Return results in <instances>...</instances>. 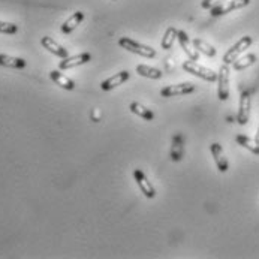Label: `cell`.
I'll return each mask as SVG.
<instances>
[{"mask_svg": "<svg viewBox=\"0 0 259 259\" xmlns=\"http://www.w3.org/2000/svg\"><path fill=\"white\" fill-rule=\"evenodd\" d=\"M253 44V39L250 36H243L237 44H234L226 53H225V56H223V63L225 65H231V63H234L237 59H238V56L240 54H243L250 45Z\"/></svg>", "mask_w": 259, "mask_h": 259, "instance_id": "obj_2", "label": "cell"}, {"mask_svg": "<svg viewBox=\"0 0 259 259\" xmlns=\"http://www.w3.org/2000/svg\"><path fill=\"white\" fill-rule=\"evenodd\" d=\"M82 20H84V12L76 11V12H74V14L62 24V32H63L65 35H69L71 32H74L75 29L81 24Z\"/></svg>", "mask_w": 259, "mask_h": 259, "instance_id": "obj_14", "label": "cell"}, {"mask_svg": "<svg viewBox=\"0 0 259 259\" xmlns=\"http://www.w3.org/2000/svg\"><path fill=\"white\" fill-rule=\"evenodd\" d=\"M118 45H120L123 50H127V51H131V53H134V54H138V56H143V57H146V59H153V57H156V51H154L151 47L144 45V44H140V42H137V40H134V39H131V37L127 36L120 37V39H118Z\"/></svg>", "mask_w": 259, "mask_h": 259, "instance_id": "obj_1", "label": "cell"}, {"mask_svg": "<svg viewBox=\"0 0 259 259\" xmlns=\"http://www.w3.org/2000/svg\"><path fill=\"white\" fill-rule=\"evenodd\" d=\"M210 150H211V154H213V157H214V162H216L218 169H219L221 172H226V171L229 169V162H228V159H226V156H225V153H223L222 146H221L219 143H213V144L210 146Z\"/></svg>", "mask_w": 259, "mask_h": 259, "instance_id": "obj_12", "label": "cell"}, {"mask_svg": "<svg viewBox=\"0 0 259 259\" xmlns=\"http://www.w3.org/2000/svg\"><path fill=\"white\" fill-rule=\"evenodd\" d=\"M250 110H252V98L249 92H243L240 96V105H238V114H237V121L244 126L247 124L250 118Z\"/></svg>", "mask_w": 259, "mask_h": 259, "instance_id": "obj_6", "label": "cell"}, {"mask_svg": "<svg viewBox=\"0 0 259 259\" xmlns=\"http://www.w3.org/2000/svg\"><path fill=\"white\" fill-rule=\"evenodd\" d=\"M137 72L141 75V76H146L150 79H159L162 78V71L160 69H156L153 66H147V65H138L137 66Z\"/></svg>", "mask_w": 259, "mask_h": 259, "instance_id": "obj_20", "label": "cell"}, {"mask_svg": "<svg viewBox=\"0 0 259 259\" xmlns=\"http://www.w3.org/2000/svg\"><path fill=\"white\" fill-rule=\"evenodd\" d=\"M90 60H92V54H90V53H81V54L72 56V57L63 59V62L59 63V69H62V71L72 69V68H76V66L85 65V63L90 62Z\"/></svg>", "mask_w": 259, "mask_h": 259, "instance_id": "obj_8", "label": "cell"}, {"mask_svg": "<svg viewBox=\"0 0 259 259\" xmlns=\"http://www.w3.org/2000/svg\"><path fill=\"white\" fill-rule=\"evenodd\" d=\"M177 35H179V30L176 27H168L166 32L163 33V37H162V48L163 50H169L174 45V42L177 39Z\"/></svg>", "mask_w": 259, "mask_h": 259, "instance_id": "obj_22", "label": "cell"}, {"mask_svg": "<svg viewBox=\"0 0 259 259\" xmlns=\"http://www.w3.org/2000/svg\"><path fill=\"white\" fill-rule=\"evenodd\" d=\"M235 141H237L241 147L249 150L250 153L259 154V144L256 143V140H252V138H249V137H246V135H237Z\"/></svg>", "mask_w": 259, "mask_h": 259, "instance_id": "obj_18", "label": "cell"}, {"mask_svg": "<svg viewBox=\"0 0 259 259\" xmlns=\"http://www.w3.org/2000/svg\"><path fill=\"white\" fill-rule=\"evenodd\" d=\"M112 2H114V0H112Z\"/></svg>", "mask_w": 259, "mask_h": 259, "instance_id": "obj_27", "label": "cell"}, {"mask_svg": "<svg viewBox=\"0 0 259 259\" xmlns=\"http://www.w3.org/2000/svg\"><path fill=\"white\" fill-rule=\"evenodd\" d=\"M50 78L59 85V87H62V89H65V90H74L75 89V82L71 79V78H68L66 75H63L60 71H51L50 72Z\"/></svg>", "mask_w": 259, "mask_h": 259, "instance_id": "obj_16", "label": "cell"}, {"mask_svg": "<svg viewBox=\"0 0 259 259\" xmlns=\"http://www.w3.org/2000/svg\"><path fill=\"white\" fill-rule=\"evenodd\" d=\"M177 39H179V44L182 47V50L187 54V57L193 62H198L199 59V53L196 51V48L193 47V44L190 42V37L186 35V32L183 30H179V35H177Z\"/></svg>", "mask_w": 259, "mask_h": 259, "instance_id": "obj_11", "label": "cell"}, {"mask_svg": "<svg viewBox=\"0 0 259 259\" xmlns=\"http://www.w3.org/2000/svg\"><path fill=\"white\" fill-rule=\"evenodd\" d=\"M134 177H135V182H137V185L138 187L141 189V192L144 193V196H147V198H154L156 196V190H154V187L153 185L148 182L147 176L141 171V169H135L134 171Z\"/></svg>", "mask_w": 259, "mask_h": 259, "instance_id": "obj_10", "label": "cell"}, {"mask_svg": "<svg viewBox=\"0 0 259 259\" xmlns=\"http://www.w3.org/2000/svg\"><path fill=\"white\" fill-rule=\"evenodd\" d=\"M249 3H250V0H229V2H225L222 5L213 8V9H211V15H213V17H221V15L229 14V12H232V11L243 9V8H246Z\"/></svg>", "mask_w": 259, "mask_h": 259, "instance_id": "obj_7", "label": "cell"}, {"mask_svg": "<svg viewBox=\"0 0 259 259\" xmlns=\"http://www.w3.org/2000/svg\"><path fill=\"white\" fill-rule=\"evenodd\" d=\"M192 44H193V47L196 48V51L202 53V54L207 56V57H214V56L218 54V50H216L213 45H210L208 42H205V40H202V39H199V37H195V39L192 40Z\"/></svg>", "mask_w": 259, "mask_h": 259, "instance_id": "obj_17", "label": "cell"}, {"mask_svg": "<svg viewBox=\"0 0 259 259\" xmlns=\"http://www.w3.org/2000/svg\"><path fill=\"white\" fill-rule=\"evenodd\" d=\"M129 108H131V111L134 112V114H137L138 117H141V118H144V120H153V118H154L153 111L146 108L144 105H141L140 102H132V104L129 105Z\"/></svg>", "mask_w": 259, "mask_h": 259, "instance_id": "obj_21", "label": "cell"}, {"mask_svg": "<svg viewBox=\"0 0 259 259\" xmlns=\"http://www.w3.org/2000/svg\"><path fill=\"white\" fill-rule=\"evenodd\" d=\"M129 78H131V74H129L127 71H121V72H118V74L112 75L111 78H108V79L102 81L101 89H102L104 92H110V90H112V89H115V87L121 85L123 82H126Z\"/></svg>", "mask_w": 259, "mask_h": 259, "instance_id": "obj_13", "label": "cell"}, {"mask_svg": "<svg viewBox=\"0 0 259 259\" xmlns=\"http://www.w3.org/2000/svg\"><path fill=\"white\" fill-rule=\"evenodd\" d=\"M0 66L11 68V69H23L26 68V60L20 57H12L8 54H0Z\"/></svg>", "mask_w": 259, "mask_h": 259, "instance_id": "obj_15", "label": "cell"}, {"mask_svg": "<svg viewBox=\"0 0 259 259\" xmlns=\"http://www.w3.org/2000/svg\"><path fill=\"white\" fill-rule=\"evenodd\" d=\"M195 92V85L192 82H180V84H172L166 85L160 90V95L163 98H174V96H185Z\"/></svg>", "mask_w": 259, "mask_h": 259, "instance_id": "obj_5", "label": "cell"}, {"mask_svg": "<svg viewBox=\"0 0 259 259\" xmlns=\"http://www.w3.org/2000/svg\"><path fill=\"white\" fill-rule=\"evenodd\" d=\"M182 154H183V146H182V137L176 135L172 138V150H171V157L172 160L179 162L182 160Z\"/></svg>", "mask_w": 259, "mask_h": 259, "instance_id": "obj_23", "label": "cell"}, {"mask_svg": "<svg viewBox=\"0 0 259 259\" xmlns=\"http://www.w3.org/2000/svg\"><path fill=\"white\" fill-rule=\"evenodd\" d=\"M229 65H225L223 63L219 69V74H218V96L221 101H228L229 99Z\"/></svg>", "mask_w": 259, "mask_h": 259, "instance_id": "obj_4", "label": "cell"}, {"mask_svg": "<svg viewBox=\"0 0 259 259\" xmlns=\"http://www.w3.org/2000/svg\"><path fill=\"white\" fill-rule=\"evenodd\" d=\"M255 62H256V56H255V54H246V56L237 59V60L232 63V68H234L235 71H244V69H247L249 66H252Z\"/></svg>", "mask_w": 259, "mask_h": 259, "instance_id": "obj_19", "label": "cell"}, {"mask_svg": "<svg viewBox=\"0 0 259 259\" xmlns=\"http://www.w3.org/2000/svg\"><path fill=\"white\" fill-rule=\"evenodd\" d=\"M225 2H226V0H202V2H201V6H202V9H210V11H211L213 8L222 5Z\"/></svg>", "mask_w": 259, "mask_h": 259, "instance_id": "obj_25", "label": "cell"}, {"mask_svg": "<svg viewBox=\"0 0 259 259\" xmlns=\"http://www.w3.org/2000/svg\"><path fill=\"white\" fill-rule=\"evenodd\" d=\"M183 69H185L186 72L195 75V76H198V78H201V79H204V81H208V82L218 81V74H216L214 71H211V69H208V68H204V66L195 63L193 60L185 62V63H183Z\"/></svg>", "mask_w": 259, "mask_h": 259, "instance_id": "obj_3", "label": "cell"}, {"mask_svg": "<svg viewBox=\"0 0 259 259\" xmlns=\"http://www.w3.org/2000/svg\"><path fill=\"white\" fill-rule=\"evenodd\" d=\"M17 32H18V26L17 24L0 21V33H3V35H15Z\"/></svg>", "mask_w": 259, "mask_h": 259, "instance_id": "obj_24", "label": "cell"}, {"mask_svg": "<svg viewBox=\"0 0 259 259\" xmlns=\"http://www.w3.org/2000/svg\"><path fill=\"white\" fill-rule=\"evenodd\" d=\"M40 44H42V47H44L45 50H48L51 54H54V56H57V57H60V59H66V57H69L68 50H66L65 47H62L59 42H56L53 37L44 36L42 39H40Z\"/></svg>", "mask_w": 259, "mask_h": 259, "instance_id": "obj_9", "label": "cell"}, {"mask_svg": "<svg viewBox=\"0 0 259 259\" xmlns=\"http://www.w3.org/2000/svg\"><path fill=\"white\" fill-rule=\"evenodd\" d=\"M255 140H256V143L259 144V127H258V132H256V137H255Z\"/></svg>", "mask_w": 259, "mask_h": 259, "instance_id": "obj_26", "label": "cell"}]
</instances>
